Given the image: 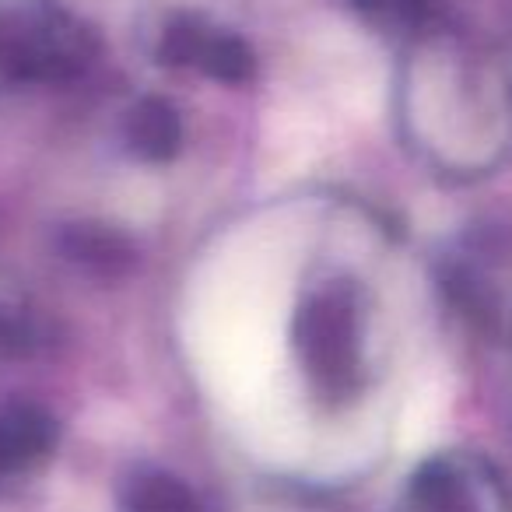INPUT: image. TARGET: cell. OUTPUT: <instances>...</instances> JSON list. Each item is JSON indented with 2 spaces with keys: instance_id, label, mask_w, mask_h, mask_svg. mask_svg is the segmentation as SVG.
I'll list each match as a JSON object with an SVG mask.
<instances>
[{
  "instance_id": "3",
  "label": "cell",
  "mask_w": 512,
  "mask_h": 512,
  "mask_svg": "<svg viewBox=\"0 0 512 512\" xmlns=\"http://www.w3.org/2000/svg\"><path fill=\"white\" fill-rule=\"evenodd\" d=\"M158 57L169 67L200 71L221 85H246L256 74V57L242 36L218 29L200 15H179L162 29Z\"/></svg>"
},
{
  "instance_id": "2",
  "label": "cell",
  "mask_w": 512,
  "mask_h": 512,
  "mask_svg": "<svg viewBox=\"0 0 512 512\" xmlns=\"http://www.w3.org/2000/svg\"><path fill=\"white\" fill-rule=\"evenodd\" d=\"M295 351L309 383L323 397H348L362 383V316L344 288L306 299L295 316Z\"/></svg>"
},
{
  "instance_id": "10",
  "label": "cell",
  "mask_w": 512,
  "mask_h": 512,
  "mask_svg": "<svg viewBox=\"0 0 512 512\" xmlns=\"http://www.w3.org/2000/svg\"><path fill=\"white\" fill-rule=\"evenodd\" d=\"M36 344V327L22 309L0 306V355H25Z\"/></svg>"
},
{
  "instance_id": "4",
  "label": "cell",
  "mask_w": 512,
  "mask_h": 512,
  "mask_svg": "<svg viewBox=\"0 0 512 512\" xmlns=\"http://www.w3.org/2000/svg\"><path fill=\"white\" fill-rule=\"evenodd\" d=\"M491 495L495 488L474 463L435 456L414 470L393 512H488Z\"/></svg>"
},
{
  "instance_id": "9",
  "label": "cell",
  "mask_w": 512,
  "mask_h": 512,
  "mask_svg": "<svg viewBox=\"0 0 512 512\" xmlns=\"http://www.w3.org/2000/svg\"><path fill=\"white\" fill-rule=\"evenodd\" d=\"M348 4L383 32H414L432 15V0H348Z\"/></svg>"
},
{
  "instance_id": "1",
  "label": "cell",
  "mask_w": 512,
  "mask_h": 512,
  "mask_svg": "<svg viewBox=\"0 0 512 512\" xmlns=\"http://www.w3.org/2000/svg\"><path fill=\"white\" fill-rule=\"evenodd\" d=\"M95 53V32L57 0H0V88L67 85Z\"/></svg>"
},
{
  "instance_id": "7",
  "label": "cell",
  "mask_w": 512,
  "mask_h": 512,
  "mask_svg": "<svg viewBox=\"0 0 512 512\" xmlns=\"http://www.w3.org/2000/svg\"><path fill=\"white\" fill-rule=\"evenodd\" d=\"M64 253L74 264L88 267V271L102 274V278H116L134 267L137 253L120 232L106 225H74L64 232Z\"/></svg>"
},
{
  "instance_id": "5",
  "label": "cell",
  "mask_w": 512,
  "mask_h": 512,
  "mask_svg": "<svg viewBox=\"0 0 512 512\" xmlns=\"http://www.w3.org/2000/svg\"><path fill=\"white\" fill-rule=\"evenodd\" d=\"M57 446V421L32 404L0 407V481L39 467Z\"/></svg>"
},
{
  "instance_id": "6",
  "label": "cell",
  "mask_w": 512,
  "mask_h": 512,
  "mask_svg": "<svg viewBox=\"0 0 512 512\" xmlns=\"http://www.w3.org/2000/svg\"><path fill=\"white\" fill-rule=\"evenodd\" d=\"M123 141L144 162H169L183 144V120L165 99H141L127 113Z\"/></svg>"
},
{
  "instance_id": "8",
  "label": "cell",
  "mask_w": 512,
  "mask_h": 512,
  "mask_svg": "<svg viewBox=\"0 0 512 512\" xmlns=\"http://www.w3.org/2000/svg\"><path fill=\"white\" fill-rule=\"evenodd\" d=\"M123 505L127 512H211L190 484L165 470H141L137 477H130Z\"/></svg>"
}]
</instances>
